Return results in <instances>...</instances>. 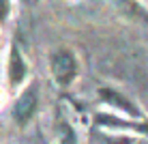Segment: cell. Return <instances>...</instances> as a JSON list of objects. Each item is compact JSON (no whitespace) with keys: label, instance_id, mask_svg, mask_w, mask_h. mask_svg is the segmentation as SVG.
I'll list each match as a JSON object with an SVG mask.
<instances>
[{"label":"cell","instance_id":"8","mask_svg":"<svg viewBox=\"0 0 148 144\" xmlns=\"http://www.w3.org/2000/svg\"><path fill=\"white\" fill-rule=\"evenodd\" d=\"M9 13H11V2L9 0H0V22H7Z\"/></svg>","mask_w":148,"mask_h":144},{"label":"cell","instance_id":"6","mask_svg":"<svg viewBox=\"0 0 148 144\" xmlns=\"http://www.w3.org/2000/svg\"><path fill=\"white\" fill-rule=\"evenodd\" d=\"M97 123H105V125H118V127H127V129H137V131H144L148 133V123L144 125H133V123H120L118 118H112V116H99Z\"/></svg>","mask_w":148,"mask_h":144},{"label":"cell","instance_id":"7","mask_svg":"<svg viewBox=\"0 0 148 144\" xmlns=\"http://www.w3.org/2000/svg\"><path fill=\"white\" fill-rule=\"evenodd\" d=\"M120 4H122V9H125L127 13H131L133 17L148 22V13H146V11H144V9H142L137 2H135V0H120Z\"/></svg>","mask_w":148,"mask_h":144},{"label":"cell","instance_id":"9","mask_svg":"<svg viewBox=\"0 0 148 144\" xmlns=\"http://www.w3.org/2000/svg\"><path fill=\"white\" fill-rule=\"evenodd\" d=\"M108 142H110V144H133L129 138H110Z\"/></svg>","mask_w":148,"mask_h":144},{"label":"cell","instance_id":"1","mask_svg":"<svg viewBox=\"0 0 148 144\" xmlns=\"http://www.w3.org/2000/svg\"><path fill=\"white\" fill-rule=\"evenodd\" d=\"M52 73L58 84L67 86L71 82L75 80V75H77V60H75L73 52H69V50H58V52L52 54Z\"/></svg>","mask_w":148,"mask_h":144},{"label":"cell","instance_id":"2","mask_svg":"<svg viewBox=\"0 0 148 144\" xmlns=\"http://www.w3.org/2000/svg\"><path fill=\"white\" fill-rule=\"evenodd\" d=\"M37 105H39V88H37V84H32V86H28V88L19 95V99L15 101V105H13V118H15V123L26 125L30 118L34 116Z\"/></svg>","mask_w":148,"mask_h":144},{"label":"cell","instance_id":"4","mask_svg":"<svg viewBox=\"0 0 148 144\" xmlns=\"http://www.w3.org/2000/svg\"><path fill=\"white\" fill-rule=\"evenodd\" d=\"M24 78H26V63H24V56L17 50V45H13L11 58H9V80H11V86H17Z\"/></svg>","mask_w":148,"mask_h":144},{"label":"cell","instance_id":"10","mask_svg":"<svg viewBox=\"0 0 148 144\" xmlns=\"http://www.w3.org/2000/svg\"><path fill=\"white\" fill-rule=\"evenodd\" d=\"M24 2H28V0H24Z\"/></svg>","mask_w":148,"mask_h":144},{"label":"cell","instance_id":"3","mask_svg":"<svg viewBox=\"0 0 148 144\" xmlns=\"http://www.w3.org/2000/svg\"><path fill=\"white\" fill-rule=\"evenodd\" d=\"M99 99L105 101V103H110V105H114V107H120V110L127 112L129 116H140V110H137L122 92L114 90V88H101L99 90Z\"/></svg>","mask_w":148,"mask_h":144},{"label":"cell","instance_id":"5","mask_svg":"<svg viewBox=\"0 0 148 144\" xmlns=\"http://www.w3.org/2000/svg\"><path fill=\"white\" fill-rule=\"evenodd\" d=\"M56 133H58L60 144H75V131H73V127H71L62 116H58V123H56Z\"/></svg>","mask_w":148,"mask_h":144}]
</instances>
